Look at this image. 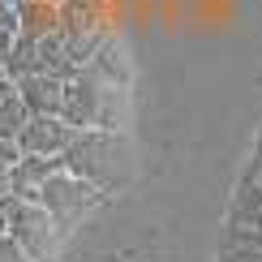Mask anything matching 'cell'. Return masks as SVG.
<instances>
[{"label":"cell","instance_id":"6da1fadb","mask_svg":"<svg viewBox=\"0 0 262 262\" xmlns=\"http://www.w3.org/2000/svg\"><path fill=\"white\" fill-rule=\"evenodd\" d=\"M60 163L64 172L91 181L99 193H112L134 172V150L121 129H78L73 142L60 150Z\"/></svg>","mask_w":262,"mask_h":262},{"label":"cell","instance_id":"7a4b0ae2","mask_svg":"<svg viewBox=\"0 0 262 262\" xmlns=\"http://www.w3.org/2000/svg\"><path fill=\"white\" fill-rule=\"evenodd\" d=\"M60 121H69L73 129H121L125 134V125H129V86L99 82L95 73L78 69L64 82Z\"/></svg>","mask_w":262,"mask_h":262},{"label":"cell","instance_id":"3957f363","mask_svg":"<svg viewBox=\"0 0 262 262\" xmlns=\"http://www.w3.org/2000/svg\"><path fill=\"white\" fill-rule=\"evenodd\" d=\"M60 43H64V56L73 64H82L95 56L112 35V5L107 0H60Z\"/></svg>","mask_w":262,"mask_h":262},{"label":"cell","instance_id":"277c9868","mask_svg":"<svg viewBox=\"0 0 262 262\" xmlns=\"http://www.w3.org/2000/svg\"><path fill=\"white\" fill-rule=\"evenodd\" d=\"M5 215H9V236H13L35 262H52L60 254L64 232L56 228V220H52L39 202H26V198H13V193H9L5 198Z\"/></svg>","mask_w":262,"mask_h":262},{"label":"cell","instance_id":"5b68a950","mask_svg":"<svg viewBox=\"0 0 262 262\" xmlns=\"http://www.w3.org/2000/svg\"><path fill=\"white\" fill-rule=\"evenodd\" d=\"M35 202L52 215V220H56L60 232H69V228L78 224L82 215L91 211V206H99V202H103V193L95 189L91 181H82V177H73V172H64V168H60V172H52V177L35 189Z\"/></svg>","mask_w":262,"mask_h":262},{"label":"cell","instance_id":"8992f818","mask_svg":"<svg viewBox=\"0 0 262 262\" xmlns=\"http://www.w3.org/2000/svg\"><path fill=\"white\" fill-rule=\"evenodd\" d=\"M73 134L78 129L69 121H60V116H30L21 125V134L13 138V146H17V155H60L73 142Z\"/></svg>","mask_w":262,"mask_h":262},{"label":"cell","instance_id":"52a82bcc","mask_svg":"<svg viewBox=\"0 0 262 262\" xmlns=\"http://www.w3.org/2000/svg\"><path fill=\"white\" fill-rule=\"evenodd\" d=\"M17 99L26 103L30 116H60V99H64V78H52V73H26V78L13 82Z\"/></svg>","mask_w":262,"mask_h":262},{"label":"cell","instance_id":"ba28073f","mask_svg":"<svg viewBox=\"0 0 262 262\" xmlns=\"http://www.w3.org/2000/svg\"><path fill=\"white\" fill-rule=\"evenodd\" d=\"M60 168H64L60 155H17V163H13V198L35 202V189Z\"/></svg>","mask_w":262,"mask_h":262},{"label":"cell","instance_id":"9c48e42d","mask_svg":"<svg viewBox=\"0 0 262 262\" xmlns=\"http://www.w3.org/2000/svg\"><path fill=\"white\" fill-rule=\"evenodd\" d=\"M228 220L262 236V185L249 177V172H245L241 181H236V189H232V206H228Z\"/></svg>","mask_w":262,"mask_h":262},{"label":"cell","instance_id":"30bf717a","mask_svg":"<svg viewBox=\"0 0 262 262\" xmlns=\"http://www.w3.org/2000/svg\"><path fill=\"white\" fill-rule=\"evenodd\" d=\"M220 262H262V236L228 220L220 241Z\"/></svg>","mask_w":262,"mask_h":262},{"label":"cell","instance_id":"8fae6325","mask_svg":"<svg viewBox=\"0 0 262 262\" xmlns=\"http://www.w3.org/2000/svg\"><path fill=\"white\" fill-rule=\"evenodd\" d=\"M60 5H39V0H17V35L43 39L60 30Z\"/></svg>","mask_w":262,"mask_h":262},{"label":"cell","instance_id":"7c38bea8","mask_svg":"<svg viewBox=\"0 0 262 262\" xmlns=\"http://www.w3.org/2000/svg\"><path fill=\"white\" fill-rule=\"evenodd\" d=\"M26 73H39V39L13 35V48H9V56H5V78L17 82V78H26Z\"/></svg>","mask_w":262,"mask_h":262},{"label":"cell","instance_id":"4fadbf2b","mask_svg":"<svg viewBox=\"0 0 262 262\" xmlns=\"http://www.w3.org/2000/svg\"><path fill=\"white\" fill-rule=\"evenodd\" d=\"M26 121H30V112H26V103L17 99V91H13L5 103H0V138L13 142V138L21 134V125H26Z\"/></svg>","mask_w":262,"mask_h":262},{"label":"cell","instance_id":"5bb4252c","mask_svg":"<svg viewBox=\"0 0 262 262\" xmlns=\"http://www.w3.org/2000/svg\"><path fill=\"white\" fill-rule=\"evenodd\" d=\"M0 262H35V258H30L26 249H21V245L13 241V236L5 232V236H0Z\"/></svg>","mask_w":262,"mask_h":262},{"label":"cell","instance_id":"9a60e30c","mask_svg":"<svg viewBox=\"0 0 262 262\" xmlns=\"http://www.w3.org/2000/svg\"><path fill=\"white\" fill-rule=\"evenodd\" d=\"M0 30H13L17 35V5H0Z\"/></svg>","mask_w":262,"mask_h":262},{"label":"cell","instance_id":"2e32d148","mask_svg":"<svg viewBox=\"0 0 262 262\" xmlns=\"http://www.w3.org/2000/svg\"><path fill=\"white\" fill-rule=\"evenodd\" d=\"M13 193V163H0V198Z\"/></svg>","mask_w":262,"mask_h":262},{"label":"cell","instance_id":"e0dca14e","mask_svg":"<svg viewBox=\"0 0 262 262\" xmlns=\"http://www.w3.org/2000/svg\"><path fill=\"white\" fill-rule=\"evenodd\" d=\"M9 48H13V30H0V64H5V56H9Z\"/></svg>","mask_w":262,"mask_h":262},{"label":"cell","instance_id":"ac0fdd59","mask_svg":"<svg viewBox=\"0 0 262 262\" xmlns=\"http://www.w3.org/2000/svg\"><path fill=\"white\" fill-rule=\"evenodd\" d=\"M9 95H13V82H9V78H0V103H5Z\"/></svg>","mask_w":262,"mask_h":262},{"label":"cell","instance_id":"d6986e66","mask_svg":"<svg viewBox=\"0 0 262 262\" xmlns=\"http://www.w3.org/2000/svg\"><path fill=\"white\" fill-rule=\"evenodd\" d=\"M9 232V215H5V198H0V236Z\"/></svg>","mask_w":262,"mask_h":262},{"label":"cell","instance_id":"ffe728a7","mask_svg":"<svg viewBox=\"0 0 262 262\" xmlns=\"http://www.w3.org/2000/svg\"><path fill=\"white\" fill-rule=\"evenodd\" d=\"M0 5H17V0H0Z\"/></svg>","mask_w":262,"mask_h":262}]
</instances>
